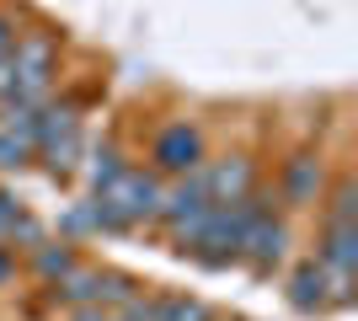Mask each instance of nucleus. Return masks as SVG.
Segmentation results:
<instances>
[{"label":"nucleus","instance_id":"7","mask_svg":"<svg viewBox=\"0 0 358 321\" xmlns=\"http://www.w3.org/2000/svg\"><path fill=\"white\" fill-rule=\"evenodd\" d=\"M209 204H214V199H209V183H203V166H198V171H187V177H171V183H166L161 214H155V220H161L166 236H171V230H182L187 220H198Z\"/></svg>","mask_w":358,"mask_h":321},{"label":"nucleus","instance_id":"13","mask_svg":"<svg viewBox=\"0 0 358 321\" xmlns=\"http://www.w3.org/2000/svg\"><path fill=\"white\" fill-rule=\"evenodd\" d=\"M32 166V139L0 129V171H27Z\"/></svg>","mask_w":358,"mask_h":321},{"label":"nucleus","instance_id":"3","mask_svg":"<svg viewBox=\"0 0 358 321\" xmlns=\"http://www.w3.org/2000/svg\"><path fill=\"white\" fill-rule=\"evenodd\" d=\"M289 300H294V311H305V316H321V311H331V306H353V278H337L315 257H305L294 273H289Z\"/></svg>","mask_w":358,"mask_h":321},{"label":"nucleus","instance_id":"11","mask_svg":"<svg viewBox=\"0 0 358 321\" xmlns=\"http://www.w3.org/2000/svg\"><path fill=\"white\" fill-rule=\"evenodd\" d=\"M75 262H80V257H75V246H70V241H38V246L27 252V268L43 278V284H59V278L70 273Z\"/></svg>","mask_w":358,"mask_h":321},{"label":"nucleus","instance_id":"9","mask_svg":"<svg viewBox=\"0 0 358 321\" xmlns=\"http://www.w3.org/2000/svg\"><path fill=\"white\" fill-rule=\"evenodd\" d=\"M315 262H321L327 273H337V278H353V268H358V230L353 225H321V236H315Z\"/></svg>","mask_w":358,"mask_h":321},{"label":"nucleus","instance_id":"18","mask_svg":"<svg viewBox=\"0 0 358 321\" xmlns=\"http://www.w3.org/2000/svg\"><path fill=\"white\" fill-rule=\"evenodd\" d=\"M6 86H11V70H6V59H0V92H6Z\"/></svg>","mask_w":358,"mask_h":321},{"label":"nucleus","instance_id":"5","mask_svg":"<svg viewBox=\"0 0 358 321\" xmlns=\"http://www.w3.org/2000/svg\"><path fill=\"white\" fill-rule=\"evenodd\" d=\"M278 209H315V204L327 199V161L321 150H294L278 166Z\"/></svg>","mask_w":358,"mask_h":321},{"label":"nucleus","instance_id":"16","mask_svg":"<svg viewBox=\"0 0 358 321\" xmlns=\"http://www.w3.org/2000/svg\"><path fill=\"white\" fill-rule=\"evenodd\" d=\"M11 284H16V252L0 241V290H11Z\"/></svg>","mask_w":358,"mask_h":321},{"label":"nucleus","instance_id":"10","mask_svg":"<svg viewBox=\"0 0 358 321\" xmlns=\"http://www.w3.org/2000/svg\"><path fill=\"white\" fill-rule=\"evenodd\" d=\"M96 290H102V268L75 262L59 284H48V300H54V306H64V311H75V306H96Z\"/></svg>","mask_w":358,"mask_h":321},{"label":"nucleus","instance_id":"17","mask_svg":"<svg viewBox=\"0 0 358 321\" xmlns=\"http://www.w3.org/2000/svg\"><path fill=\"white\" fill-rule=\"evenodd\" d=\"M11 43H16V22H11L6 11H0V59L11 54Z\"/></svg>","mask_w":358,"mask_h":321},{"label":"nucleus","instance_id":"4","mask_svg":"<svg viewBox=\"0 0 358 321\" xmlns=\"http://www.w3.org/2000/svg\"><path fill=\"white\" fill-rule=\"evenodd\" d=\"M161 193H166V177H155V171H145V166H123L118 177H113V187L96 193V199H113V209H118L129 225H150V220L161 214Z\"/></svg>","mask_w":358,"mask_h":321},{"label":"nucleus","instance_id":"8","mask_svg":"<svg viewBox=\"0 0 358 321\" xmlns=\"http://www.w3.org/2000/svg\"><path fill=\"white\" fill-rule=\"evenodd\" d=\"M203 183H209L214 204H236L257 187V161L252 155H224V161H203Z\"/></svg>","mask_w":358,"mask_h":321},{"label":"nucleus","instance_id":"19","mask_svg":"<svg viewBox=\"0 0 358 321\" xmlns=\"http://www.w3.org/2000/svg\"><path fill=\"white\" fill-rule=\"evenodd\" d=\"M102 321H123V316H118V311H107V316H102Z\"/></svg>","mask_w":358,"mask_h":321},{"label":"nucleus","instance_id":"1","mask_svg":"<svg viewBox=\"0 0 358 321\" xmlns=\"http://www.w3.org/2000/svg\"><path fill=\"white\" fill-rule=\"evenodd\" d=\"M209 161V145H203V129L187 118H171L161 134L150 139V171L155 177H187Z\"/></svg>","mask_w":358,"mask_h":321},{"label":"nucleus","instance_id":"6","mask_svg":"<svg viewBox=\"0 0 358 321\" xmlns=\"http://www.w3.org/2000/svg\"><path fill=\"white\" fill-rule=\"evenodd\" d=\"M236 257H246L257 273L284 268V257H289V225H284V214L268 209L262 220H252V230L241 236V252H236Z\"/></svg>","mask_w":358,"mask_h":321},{"label":"nucleus","instance_id":"14","mask_svg":"<svg viewBox=\"0 0 358 321\" xmlns=\"http://www.w3.org/2000/svg\"><path fill=\"white\" fill-rule=\"evenodd\" d=\"M327 204V225H353V177H337V187H331V199H321Z\"/></svg>","mask_w":358,"mask_h":321},{"label":"nucleus","instance_id":"15","mask_svg":"<svg viewBox=\"0 0 358 321\" xmlns=\"http://www.w3.org/2000/svg\"><path fill=\"white\" fill-rule=\"evenodd\" d=\"M16 214H22V204H11V193H0V241L11 236V225H16Z\"/></svg>","mask_w":358,"mask_h":321},{"label":"nucleus","instance_id":"2","mask_svg":"<svg viewBox=\"0 0 358 321\" xmlns=\"http://www.w3.org/2000/svg\"><path fill=\"white\" fill-rule=\"evenodd\" d=\"M6 70H11L16 92H48L54 76H59V43L48 32H16L11 54H6Z\"/></svg>","mask_w":358,"mask_h":321},{"label":"nucleus","instance_id":"12","mask_svg":"<svg viewBox=\"0 0 358 321\" xmlns=\"http://www.w3.org/2000/svg\"><path fill=\"white\" fill-rule=\"evenodd\" d=\"M123 166H129V161H123L118 145H96V150L86 155V183H91V193H107V187H113V177H118Z\"/></svg>","mask_w":358,"mask_h":321}]
</instances>
